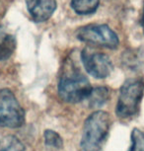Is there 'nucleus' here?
<instances>
[{"mask_svg":"<svg viewBox=\"0 0 144 151\" xmlns=\"http://www.w3.org/2000/svg\"><path fill=\"white\" fill-rule=\"evenodd\" d=\"M111 118L107 112L96 111L86 119L84 122L81 138L83 151H100L108 138Z\"/></svg>","mask_w":144,"mask_h":151,"instance_id":"1","label":"nucleus"},{"mask_svg":"<svg viewBox=\"0 0 144 151\" xmlns=\"http://www.w3.org/2000/svg\"><path fill=\"white\" fill-rule=\"evenodd\" d=\"M144 94V80L129 78L121 85L115 114L120 119H128L136 115Z\"/></svg>","mask_w":144,"mask_h":151,"instance_id":"2","label":"nucleus"},{"mask_svg":"<svg viewBox=\"0 0 144 151\" xmlns=\"http://www.w3.org/2000/svg\"><path fill=\"white\" fill-rule=\"evenodd\" d=\"M91 91L88 79L77 70L65 72L58 83V95L66 103L76 104L87 100Z\"/></svg>","mask_w":144,"mask_h":151,"instance_id":"3","label":"nucleus"},{"mask_svg":"<svg viewBox=\"0 0 144 151\" xmlns=\"http://www.w3.org/2000/svg\"><path fill=\"white\" fill-rule=\"evenodd\" d=\"M25 122V112L14 93L9 89L0 90V127L18 129Z\"/></svg>","mask_w":144,"mask_h":151,"instance_id":"4","label":"nucleus"},{"mask_svg":"<svg viewBox=\"0 0 144 151\" xmlns=\"http://www.w3.org/2000/svg\"><path fill=\"white\" fill-rule=\"evenodd\" d=\"M76 37L81 42L115 50L118 47V37L111 28L104 24H92L79 28Z\"/></svg>","mask_w":144,"mask_h":151,"instance_id":"5","label":"nucleus"},{"mask_svg":"<svg viewBox=\"0 0 144 151\" xmlns=\"http://www.w3.org/2000/svg\"><path fill=\"white\" fill-rule=\"evenodd\" d=\"M81 60L87 72L97 79L107 78L114 70L111 58L105 53L92 52L85 48L81 53Z\"/></svg>","mask_w":144,"mask_h":151,"instance_id":"6","label":"nucleus"},{"mask_svg":"<svg viewBox=\"0 0 144 151\" xmlns=\"http://www.w3.org/2000/svg\"><path fill=\"white\" fill-rule=\"evenodd\" d=\"M28 11L35 22L49 20L56 9V0H26Z\"/></svg>","mask_w":144,"mask_h":151,"instance_id":"7","label":"nucleus"},{"mask_svg":"<svg viewBox=\"0 0 144 151\" xmlns=\"http://www.w3.org/2000/svg\"><path fill=\"white\" fill-rule=\"evenodd\" d=\"M16 48V40L6 30L0 27V60H5L13 55Z\"/></svg>","mask_w":144,"mask_h":151,"instance_id":"8","label":"nucleus"},{"mask_svg":"<svg viewBox=\"0 0 144 151\" xmlns=\"http://www.w3.org/2000/svg\"><path fill=\"white\" fill-rule=\"evenodd\" d=\"M121 61L130 70H138L144 67V52L139 50H128L123 52Z\"/></svg>","mask_w":144,"mask_h":151,"instance_id":"9","label":"nucleus"},{"mask_svg":"<svg viewBox=\"0 0 144 151\" xmlns=\"http://www.w3.org/2000/svg\"><path fill=\"white\" fill-rule=\"evenodd\" d=\"M110 99V91L107 87L92 88V91L88 97L89 107L92 109H97L104 106Z\"/></svg>","mask_w":144,"mask_h":151,"instance_id":"10","label":"nucleus"},{"mask_svg":"<svg viewBox=\"0 0 144 151\" xmlns=\"http://www.w3.org/2000/svg\"><path fill=\"white\" fill-rule=\"evenodd\" d=\"M99 0H71V7L79 15H90L99 7Z\"/></svg>","mask_w":144,"mask_h":151,"instance_id":"11","label":"nucleus"},{"mask_svg":"<svg viewBox=\"0 0 144 151\" xmlns=\"http://www.w3.org/2000/svg\"><path fill=\"white\" fill-rule=\"evenodd\" d=\"M0 151H25V146L16 136L7 135L0 138Z\"/></svg>","mask_w":144,"mask_h":151,"instance_id":"12","label":"nucleus"},{"mask_svg":"<svg viewBox=\"0 0 144 151\" xmlns=\"http://www.w3.org/2000/svg\"><path fill=\"white\" fill-rule=\"evenodd\" d=\"M44 143L47 146L56 148V149H61L63 147L62 137L56 132H53L52 129L44 130Z\"/></svg>","mask_w":144,"mask_h":151,"instance_id":"13","label":"nucleus"},{"mask_svg":"<svg viewBox=\"0 0 144 151\" xmlns=\"http://www.w3.org/2000/svg\"><path fill=\"white\" fill-rule=\"evenodd\" d=\"M131 145L128 151H144V132L140 129H134L132 130L131 135Z\"/></svg>","mask_w":144,"mask_h":151,"instance_id":"14","label":"nucleus"},{"mask_svg":"<svg viewBox=\"0 0 144 151\" xmlns=\"http://www.w3.org/2000/svg\"><path fill=\"white\" fill-rule=\"evenodd\" d=\"M141 27H142V29H143V32H144V7H143L142 17H141Z\"/></svg>","mask_w":144,"mask_h":151,"instance_id":"15","label":"nucleus"}]
</instances>
